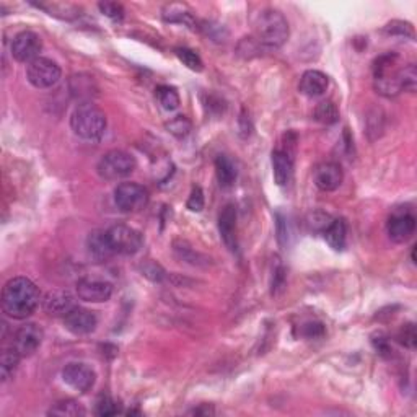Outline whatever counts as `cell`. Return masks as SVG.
I'll return each mask as SVG.
<instances>
[{"label":"cell","instance_id":"37","mask_svg":"<svg viewBox=\"0 0 417 417\" xmlns=\"http://www.w3.org/2000/svg\"><path fill=\"white\" fill-rule=\"evenodd\" d=\"M300 335L306 339H318V337L324 336V324L319 322H308L302 324Z\"/></svg>","mask_w":417,"mask_h":417},{"label":"cell","instance_id":"31","mask_svg":"<svg viewBox=\"0 0 417 417\" xmlns=\"http://www.w3.org/2000/svg\"><path fill=\"white\" fill-rule=\"evenodd\" d=\"M191 122L186 116H177L173 120L166 122V129L171 135H174L177 139H184L188 134L191 133Z\"/></svg>","mask_w":417,"mask_h":417},{"label":"cell","instance_id":"40","mask_svg":"<svg viewBox=\"0 0 417 417\" xmlns=\"http://www.w3.org/2000/svg\"><path fill=\"white\" fill-rule=\"evenodd\" d=\"M285 269L284 266H278L274 269V275H272V295H279L285 287Z\"/></svg>","mask_w":417,"mask_h":417},{"label":"cell","instance_id":"26","mask_svg":"<svg viewBox=\"0 0 417 417\" xmlns=\"http://www.w3.org/2000/svg\"><path fill=\"white\" fill-rule=\"evenodd\" d=\"M164 19L168 23H179L186 25L190 28H196V21L192 19L191 12H188L183 5H168L164 10Z\"/></svg>","mask_w":417,"mask_h":417},{"label":"cell","instance_id":"29","mask_svg":"<svg viewBox=\"0 0 417 417\" xmlns=\"http://www.w3.org/2000/svg\"><path fill=\"white\" fill-rule=\"evenodd\" d=\"M174 54H177L178 59L181 60L188 69L194 70V72H201V70L204 69L203 59H201L199 54L192 49H188V47H178V49H174Z\"/></svg>","mask_w":417,"mask_h":417},{"label":"cell","instance_id":"28","mask_svg":"<svg viewBox=\"0 0 417 417\" xmlns=\"http://www.w3.org/2000/svg\"><path fill=\"white\" fill-rule=\"evenodd\" d=\"M315 120L326 126L336 124V122L339 121V111H337V106L333 102H329V100L318 103V106L315 108Z\"/></svg>","mask_w":417,"mask_h":417},{"label":"cell","instance_id":"33","mask_svg":"<svg viewBox=\"0 0 417 417\" xmlns=\"http://www.w3.org/2000/svg\"><path fill=\"white\" fill-rule=\"evenodd\" d=\"M100 12L103 13L104 16H108L111 21H116V23H120V21L124 20V7L121 5V3L116 2H102L98 3Z\"/></svg>","mask_w":417,"mask_h":417},{"label":"cell","instance_id":"8","mask_svg":"<svg viewBox=\"0 0 417 417\" xmlns=\"http://www.w3.org/2000/svg\"><path fill=\"white\" fill-rule=\"evenodd\" d=\"M108 241L111 245L114 254H124V256H133L139 253L144 245V238L140 232L129 225H113L106 230Z\"/></svg>","mask_w":417,"mask_h":417},{"label":"cell","instance_id":"36","mask_svg":"<svg viewBox=\"0 0 417 417\" xmlns=\"http://www.w3.org/2000/svg\"><path fill=\"white\" fill-rule=\"evenodd\" d=\"M416 341H417V333H416V326L412 323L403 324V328L399 329L398 333V342L403 344L407 349H414L416 348Z\"/></svg>","mask_w":417,"mask_h":417},{"label":"cell","instance_id":"27","mask_svg":"<svg viewBox=\"0 0 417 417\" xmlns=\"http://www.w3.org/2000/svg\"><path fill=\"white\" fill-rule=\"evenodd\" d=\"M157 100L158 103L161 104V108L165 109V111H174V109L179 108V103H181V100H179V95L177 89H173V87L168 85H160L157 87Z\"/></svg>","mask_w":417,"mask_h":417},{"label":"cell","instance_id":"7","mask_svg":"<svg viewBox=\"0 0 417 417\" xmlns=\"http://www.w3.org/2000/svg\"><path fill=\"white\" fill-rule=\"evenodd\" d=\"M60 76H63V70L57 63L47 57H38L26 67V78L38 90L52 89L60 80Z\"/></svg>","mask_w":417,"mask_h":417},{"label":"cell","instance_id":"2","mask_svg":"<svg viewBox=\"0 0 417 417\" xmlns=\"http://www.w3.org/2000/svg\"><path fill=\"white\" fill-rule=\"evenodd\" d=\"M289 23L285 16L274 8L258 13L254 20V39L267 49H279L289 39Z\"/></svg>","mask_w":417,"mask_h":417},{"label":"cell","instance_id":"41","mask_svg":"<svg viewBox=\"0 0 417 417\" xmlns=\"http://www.w3.org/2000/svg\"><path fill=\"white\" fill-rule=\"evenodd\" d=\"M142 272L146 278L157 280V282H160V280L165 278V271L161 269V266L157 264V262H147V264L142 267Z\"/></svg>","mask_w":417,"mask_h":417},{"label":"cell","instance_id":"13","mask_svg":"<svg viewBox=\"0 0 417 417\" xmlns=\"http://www.w3.org/2000/svg\"><path fill=\"white\" fill-rule=\"evenodd\" d=\"M64 326L72 335L87 336L91 335L98 326V318L93 311L76 306L64 316Z\"/></svg>","mask_w":417,"mask_h":417},{"label":"cell","instance_id":"3","mask_svg":"<svg viewBox=\"0 0 417 417\" xmlns=\"http://www.w3.org/2000/svg\"><path fill=\"white\" fill-rule=\"evenodd\" d=\"M106 114L91 102L80 103L70 114V127L83 140H100L106 133Z\"/></svg>","mask_w":417,"mask_h":417},{"label":"cell","instance_id":"35","mask_svg":"<svg viewBox=\"0 0 417 417\" xmlns=\"http://www.w3.org/2000/svg\"><path fill=\"white\" fill-rule=\"evenodd\" d=\"M399 80H401V90L403 91H411V93H412V91H416V87H417L416 65L409 64V65H406V67H403Z\"/></svg>","mask_w":417,"mask_h":417},{"label":"cell","instance_id":"9","mask_svg":"<svg viewBox=\"0 0 417 417\" xmlns=\"http://www.w3.org/2000/svg\"><path fill=\"white\" fill-rule=\"evenodd\" d=\"M12 56L16 63L32 64L43 51V39L34 32H21L12 41Z\"/></svg>","mask_w":417,"mask_h":417},{"label":"cell","instance_id":"4","mask_svg":"<svg viewBox=\"0 0 417 417\" xmlns=\"http://www.w3.org/2000/svg\"><path fill=\"white\" fill-rule=\"evenodd\" d=\"M399 57L394 52H386L373 63V85L381 96L393 98L401 93V69L398 67Z\"/></svg>","mask_w":417,"mask_h":417},{"label":"cell","instance_id":"12","mask_svg":"<svg viewBox=\"0 0 417 417\" xmlns=\"http://www.w3.org/2000/svg\"><path fill=\"white\" fill-rule=\"evenodd\" d=\"M386 230H388V236L394 243H406L416 232V217L409 210H394L390 217L388 225H386Z\"/></svg>","mask_w":417,"mask_h":417},{"label":"cell","instance_id":"30","mask_svg":"<svg viewBox=\"0 0 417 417\" xmlns=\"http://www.w3.org/2000/svg\"><path fill=\"white\" fill-rule=\"evenodd\" d=\"M173 247H174V253H177V256L179 258V260L191 262V264H194V266L196 264L199 266L201 261L207 262V258H204L203 254L194 251V249H192L191 247H188L184 241H174Z\"/></svg>","mask_w":417,"mask_h":417},{"label":"cell","instance_id":"19","mask_svg":"<svg viewBox=\"0 0 417 417\" xmlns=\"http://www.w3.org/2000/svg\"><path fill=\"white\" fill-rule=\"evenodd\" d=\"M272 173L278 186H287L293 174V158L284 150L272 152Z\"/></svg>","mask_w":417,"mask_h":417},{"label":"cell","instance_id":"11","mask_svg":"<svg viewBox=\"0 0 417 417\" xmlns=\"http://www.w3.org/2000/svg\"><path fill=\"white\" fill-rule=\"evenodd\" d=\"M64 383L78 393L90 392L95 386L96 373L93 368L82 362H70L63 370Z\"/></svg>","mask_w":417,"mask_h":417},{"label":"cell","instance_id":"15","mask_svg":"<svg viewBox=\"0 0 417 417\" xmlns=\"http://www.w3.org/2000/svg\"><path fill=\"white\" fill-rule=\"evenodd\" d=\"M344 173L342 168L335 161H326L316 166L315 170V184L322 191H335L342 184Z\"/></svg>","mask_w":417,"mask_h":417},{"label":"cell","instance_id":"42","mask_svg":"<svg viewBox=\"0 0 417 417\" xmlns=\"http://www.w3.org/2000/svg\"><path fill=\"white\" fill-rule=\"evenodd\" d=\"M275 218H278V241L279 245H284L287 243L289 240V227H287V221L282 217V215L278 214L275 215Z\"/></svg>","mask_w":417,"mask_h":417},{"label":"cell","instance_id":"20","mask_svg":"<svg viewBox=\"0 0 417 417\" xmlns=\"http://www.w3.org/2000/svg\"><path fill=\"white\" fill-rule=\"evenodd\" d=\"M87 247H89L90 256L98 262L109 260V258L114 254L111 245H109V241H108L106 232H103V230L91 232V234L89 235V238H87Z\"/></svg>","mask_w":417,"mask_h":417},{"label":"cell","instance_id":"18","mask_svg":"<svg viewBox=\"0 0 417 417\" xmlns=\"http://www.w3.org/2000/svg\"><path fill=\"white\" fill-rule=\"evenodd\" d=\"M328 87L329 78L322 70H306L300 78V83H298V89H300L302 93L305 96H310V98H316V96L324 95Z\"/></svg>","mask_w":417,"mask_h":417},{"label":"cell","instance_id":"25","mask_svg":"<svg viewBox=\"0 0 417 417\" xmlns=\"http://www.w3.org/2000/svg\"><path fill=\"white\" fill-rule=\"evenodd\" d=\"M47 414L59 417H83L87 411L76 399H65V401L57 403L54 407H51Z\"/></svg>","mask_w":417,"mask_h":417},{"label":"cell","instance_id":"22","mask_svg":"<svg viewBox=\"0 0 417 417\" xmlns=\"http://www.w3.org/2000/svg\"><path fill=\"white\" fill-rule=\"evenodd\" d=\"M69 87H70V91H72V95L76 96V98L83 100L82 103H85V100L87 102H90V100L93 98V95H96V91H98V89H96V85H95L93 77L83 76V74H80V76L70 77Z\"/></svg>","mask_w":417,"mask_h":417},{"label":"cell","instance_id":"10","mask_svg":"<svg viewBox=\"0 0 417 417\" xmlns=\"http://www.w3.org/2000/svg\"><path fill=\"white\" fill-rule=\"evenodd\" d=\"M43 339H45V333L41 326H38L36 323H26L15 331L12 346L21 355V359H25L36 352Z\"/></svg>","mask_w":417,"mask_h":417},{"label":"cell","instance_id":"5","mask_svg":"<svg viewBox=\"0 0 417 417\" xmlns=\"http://www.w3.org/2000/svg\"><path fill=\"white\" fill-rule=\"evenodd\" d=\"M135 158L124 150H109L100 158L96 171L106 181H117L124 179L134 173Z\"/></svg>","mask_w":417,"mask_h":417},{"label":"cell","instance_id":"32","mask_svg":"<svg viewBox=\"0 0 417 417\" xmlns=\"http://www.w3.org/2000/svg\"><path fill=\"white\" fill-rule=\"evenodd\" d=\"M121 412V405L111 396H102L96 403V414L98 416H116Z\"/></svg>","mask_w":417,"mask_h":417},{"label":"cell","instance_id":"17","mask_svg":"<svg viewBox=\"0 0 417 417\" xmlns=\"http://www.w3.org/2000/svg\"><path fill=\"white\" fill-rule=\"evenodd\" d=\"M72 308H76L74 297L65 291H51L43 298V310L49 316H56V318L63 316L64 318Z\"/></svg>","mask_w":417,"mask_h":417},{"label":"cell","instance_id":"6","mask_svg":"<svg viewBox=\"0 0 417 417\" xmlns=\"http://www.w3.org/2000/svg\"><path fill=\"white\" fill-rule=\"evenodd\" d=\"M148 191L139 183H121L114 190V204L124 214H135L147 207Z\"/></svg>","mask_w":417,"mask_h":417},{"label":"cell","instance_id":"38","mask_svg":"<svg viewBox=\"0 0 417 417\" xmlns=\"http://www.w3.org/2000/svg\"><path fill=\"white\" fill-rule=\"evenodd\" d=\"M204 204L205 201H204L203 190H201L199 186H194L191 190L190 197H188V203H186L188 209H190L191 212H201V210L204 209Z\"/></svg>","mask_w":417,"mask_h":417},{"label":"cell","instance_id":"39","mask_svg":"<svg viewBox=\"0 0 417 417\" xmlns=\"http://www.w3.org/2000/svg\"><path fill=\"white\" fill-rule=\"evenodd\" d=\"M372 344H373V348H375L376 352H379L380 355H383V357H392L393 355V348L386 336H383V335L373 336Z\"/></svg>","mask_w":417,"mask_h":417},{"label":"cell","instance_id":"14","mask_svg":"<svg viewBox=\"0 0 417 417\" xmlns=\"http://www.w3.org/2000/svg\"><path fill=\"white\" fill-rule=\"evenodd\" d=\"M77 295L89 304H103L113 295V285L106 280L82 279L77 284Z\"/></svg>","mask_w":417,"mask_h":417},{"label":"cell","instance_id":"1","mask_svg":"<svg viewBox=\"0 0 417 417\" xmlns=\"http://www.w3.org/2000/svg\"><path fill=\"white\" fill-rule=\"evenodd\" d=\"M41 293L36 284L26 278H13L2 291V310L13 319H26L36 311Z\"/></svg>","mask_w":417,"mask_h":417},{"label":"cell","instance_id":"21","mask_svg":"<svg viewBox=\"0 0 417 417\" xmlns=\"http://www.w3.org/2000/svg\"><path fill=\"white\" fill-rule=\"evenodd\" d=\"M324 240L335 251H342L348 245V223L344 218H336L324 228Z\"/></svg>","mask_w":417,"mask_h":417},{"label":"cell","instance_id":"34","mask_svg":"<svg viewBox=\"0 0 417 417\" xmlns=\"http://www.w3.org/2000/svg\"><path fill=\"white\" fill-rule=\"evenodd\" d=\"M385 32L388 34H398V36L403 38H414V28H412V25L401 20L390 21V23L385 26Z\"/></svg>","mask_w":417,"mask_h":417},{"label":"cell","instance_id":"16","mask_svg":"<svg viewBox=\"0 0 417 417\" xmlns=\"http://www.w3.org/2000/svg\"><path fill=\"white\" fill-rule=\"evenodd\" d=\"M218 232H221L222 241L230 251H236L238 248V238H236V207L234 204H228L223 207L218 217Z\"/></svg>","mask_w":417,"mask_h":417},{"label":"cell","instance_id":"23","mask_svg":"<svg viewBox=\"0 0 417 417\" xmlns=\"http://www.w3.org/2000/svg\"><path fill=\"white\" fill-rule=\"evenodd\" d=\"M215 173H217L218 184L222 188H232L238 177L235 164L227 155H218L215 158Z\"/></svg>","mask_w":417,"mask_h":417},{"label":"cell","instance_id":"24","mask_svg":"<svg viewBox=\"0 0 417 417\" xmlns=\"http://www.w3.org/2000/svg\"><path fill=\"white\" fill-rule=\"evenodd\" d=\"M20 359L21 355L16 352L13 346L2 350V354H0V376H2V381H7L15 373Z\"/></svg>","mask_w":417,"mask_h":417}]
</instances>
